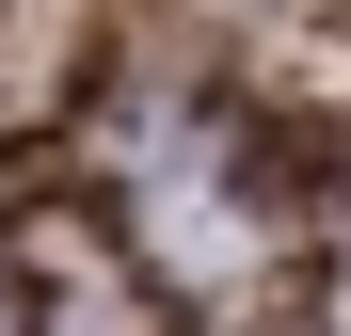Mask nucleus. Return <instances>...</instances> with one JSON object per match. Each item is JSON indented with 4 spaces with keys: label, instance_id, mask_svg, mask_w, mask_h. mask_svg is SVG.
<instances>
[{
    "label": "nucleus",
    "instance_id": "obj_1",
    "mask_svg": "<svg viewBox=\"0 0 351 336\" xmlns=\"http://www.w3.org/2000/svg\"><path fill=\"white\" fill-rule=\"evenodd\" d=\"M0 336H32V320H16V289H0Z\"/></svg>",
    "mask_w": 351,
    "mask_h": 336
}]
</instances>
